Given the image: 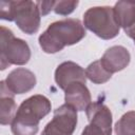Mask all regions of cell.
I'll return each mask as SVG.
<instances>
[{"instance_id": "6da1fadb", "label": "cell", "mask_w": 135, "mask_h": 135, "mask_svg": "<svg viewBox=\"0 0 135 135\" xmlns=\"http://www.w3.org/2000/svg\"><path fill=\"white\" fill-rule=\"evenodd\" d=\"M85 36V27L79 19L66 18L51 23L39 36L38 41L42 51L46 54H55L65 46L73 45Z\"/></svg>"}, {"instance_id": "7a4b0ae2", "label": "cell", "mask_w": 135, "mask_h": 135, "mask_svg": "<svg viewBox=\"0 0 135 135\" xmlns=\"http://www.w3.org/2000/svg\"><path fill=\"white\" fill-rule=\"evenodd\" d=\"M52 109L47 97L37 94L21 102L11 123L13 135H36L39 130V122Z\"/></svg>"}, {"instance_id": "3957f363", "label": "cell", "mask_w": 135, "mask_h": 135, "mask_svg": "<svg viewBox=\"0 0 135 135\" xmlns=\"http://www.w3.org/2000/svg\"><path fill=\"white\" fill-rule=\"evenodd\" d=\"M0 18L14 21L23 33L33 35L39 31L41 14L38 3L31 0L1 1Z\"/></svg>"}, {"instance_id": "277c9868", "label": "cell", "mask_w": 135, "mask_h": 135, "mask_svg": "<svg viewBox=\"0 0 135 135\" xmlns=\"http://www.w3.org/2000/svg\"><path fill=\"white\" fill-rule=\"evenodd\" d=\"M83 25L103 40L115 38L120 31L111 6H93L83 14Z\"/></svg>"}, {"instance_id": "5b68a950", "label": "cell", "mask_w": 135, "mask_h": 135, "mask_svg": "<svg viewBox=\"0 0 135 135\" xmlns=\"http://www.w3.org/2000/svg\"><path fill=\"white\" fill-rule=\"evenodd\" d=\"M1 40H0V69L4 71L9 65H24L31 59V49L26 41L16 38L14 33L1 26Z\"/></svg>"}, {"instance_id": "8992f818", "label": "cell", "mask_w": 135, "mask_h": 135, "mask_svg": "<svg viewBox=\"0 0 135 135\" xmlns=\"http://www.w3.org/2000/svg\"><path fill=\"white\" fill-rule=\"evenodd\" d=\"M77 121V111L64 103L54 111L53 118L46 123L41 135H73Z\"/></svg>"}, {"instance_id": "52a82bcc", "label": "cell", "mask_w": 135, "mask_h": 135, "mask_svg": "<svg viewBox=\"0 0 135 135\" xmlns=\"http://www.w3.org/2000/svg\"><path fill=\"white\" fill-rule=\"evenodd\" d=\"M4 81L8 90L15 95H21L32 91L37 83L35 74L25 68H17L13 70L6 76Z\"/></svg>"}, {"instance_id": "ba28073f", "label": "cell", "mask_w": 135, "mask_h": 135, "mask_svg": "<svg viewBox=\"0 0 135 135\" xmlns=\"http://www.w3.org/2000/svg\"><path fill=\"white\" fill-rule=\"evenodd\" d=\"M99 60L102 66L113 75L114 73L124 70L129 65L131 61V55L124 46L113 45L104 52Z\"/></svg>"}, {"instance_id": "9c48e42d", "label": "cell", "mask_w": 135, "mask_h": 135, "mask_svg": "<svg viewBox=\"0 0 135 135\" xmlns=\"http://www.w3.org/2000/svg\"><path fill=\"white\" fill-rule=\"evenodd\" d=\"M55 81L57 85L64 91V89L72 82L80 81L85 83V71L76 62L64 61L60 63L55 71Z\"/></svg>"}, {"instance_id": "30bf717a", "label": "cell", "mask_w": 135, "mask_h": 135, "mask_svg": "<svg viewBox=\"0 0 135 135\" xmlns=\"http://www.w3.org/2000/svg\"><path fill=\"white\" fill-rule=\"evenodd\" d=\"M90 124L99 128L105 135H112V112L102 102H91L85 110Z\"/></svg>"}, {"instance_id": "8fae6325", "label": "cell", "mask_w": 135, "mask_h": 135, "mask_svg": "<svg viewBox=\"0 0 135 135\" xmlns=\"http://www.w3.org/2000/svg\"><path fill=\"white\" fill-rule=\"evenodd\" d=\"M65 103L73 107L76 111H85L92 102L91 93L85 83L75 81L64 89Z\"/></svg>"}, {"instance_id": "7c38bea8", "label": "cell", "mask_w": 135, "mask_h": 135, "mask_svg": "<svg viewBox=\"0 0 135 135\" xmlns=\"http://www.w3.org/2000/svg\"><path fill=\"white\" fill-rule=\"evenodd\" d=\"M14 96L15 94L8 90L5 81L2 80L0 82V123L2 126L11 124L17 113L18 109Z\"/></svg>"}, {"instance_id": "4fadbf2b", "label": "cell", "mask_w": 135, "mask_h": 135, "mask_svg": "<svg viewBox=\"0 0 135 135\" xmlns=\"http://www.w3.org/2000/svg\"><path fill=\"white\" fill-rule=\"evenodd\" d=\"M113 11L117 24L123 31L135 23V2L118 1L115 3Z\"/></svg>"}, {"instance_id": "5bb4252c", "label": "cell", "mask_w": 135, "mask_h": 135, "mask_svg": "<svg viewBox=\"0 0 135 135\" xmlns=\"http://www.w3.org/2000/svg\"><path fill=\"white\" fill-rule=\"evenodd\" d=\"M85 76L93 83L102 84L111 79L112 74H110L102 66L100 60H96L88 65V68L85 69Z\"/></svg>"}, {"instance_id": "9a60e30c", "label": "cell", "mask_w": 135, "mask_h": 135, "mask_svg": "<svg viewBox=\"0 0 135 135\" xmlns=\"http://www.w3.org/2000/svg\"><path fill=\"white\" fill-rule=\"evenodd\" d=\"M115 135H135V111L124 113L114 127Z\"/></svg>"}, {"instance_id": "2e32d148", "label": "cell", "mask_w": 135, "mask_h": 135, "mask_svg": "<svg viewBox=\"0 0 135 135\" xmlns=\"http://www.w3.org/2000/svg\"><path fill=\"white\" fill-rule=\"evenodd\" d=\"M79 2L78 1H68V0H60V1H56L55 5H54V12L57 15H61V16H68L70 14H72L75 8L78 6Z\"/></svg>"}, {"instance_id": "e0dca14e", "label": "cell", "mask_w": 135, "mask_h": 135, "mask_svg": "<svg viewBox=\"0 0 135 135\" xmlns=\"http://www.w3.org/2000/svg\"><path fill=\"white\" fill-rule=\"evenodd\" d=\"M56 1H37L39 9H40V14L41 16H45L47 15L51 11L54 9V5H55Z\"/></svg>"}, {"instance_id": "ac0fdd59", "label": "cell", "mask_w": 135, "mask_h": 135, "mask_svg": "<svg viewBox=\"0 0 135 135\" xmlns=\"http://www.w3.org/2000/svg\"><path fill=\"white\" fill-rule=\"evenodd\" d=\"M81 135H105L99 128L93 126V124H88L84 127V129L82 130Z\"/></svg>"}, {"instance_id": "d6986e66", "label": "cell", "mask_w": 135, "mask_h": 135, "mask_svg": "<svg viewBox=\"0 0 135 135\" xmlns=\"http://www.w3.org/2000/svg\"><path fill=\"white\" fill-rule=\"evenodd\" d=\"M124 33H126V34H127V36H128V37H130V38L134 41V43H135V23H134L131 27H129V28L124 30Z\"/></svg>"}]
</instances>
